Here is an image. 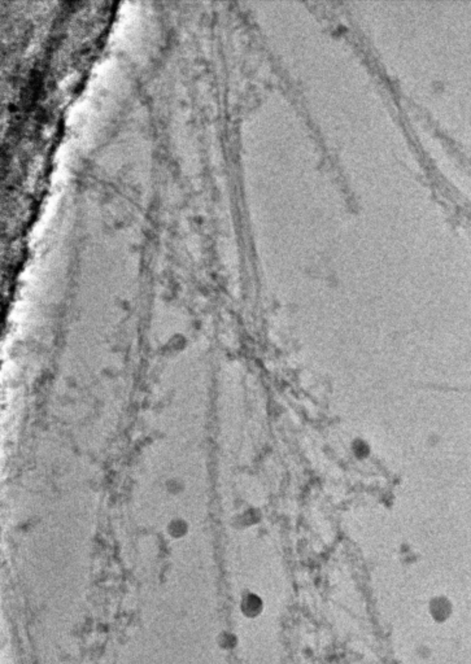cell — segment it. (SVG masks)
<instances>
[{
    "mask_svg": "<svg viewBox=\"0 0 471 664\" xmlns=\"http://www.w3.org/2000/svg\"><path fill=\"white\" fill-rule=\"evenodd\" d=\"M430 614L436 622H444L450 615V603L445 598H434L430 602Z\"/></svg>",
    "mask_w": 471,
    "mask_h": 664,
    "instance_id": "obj_1",
    "label": "cell"
}]
</instances>
